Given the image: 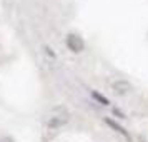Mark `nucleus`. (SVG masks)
<instances>
[{"label":"nucleus","instance_id":"f257e3e1","mask_svg":"<svg viewBox=\"0 0 148 142\" xmlns=\"http://www.w3.org/2000/svg\"><path fill=\"white\" fill-rule=\"evenodd\" d=\"M65 45L68 47V50H72L73 54H78L85 48V42L82 37H78L77 34H68L65 37Z\"/></svg>","mask_w":148,"mask_h":142},{"label":"nucleus","instance_id":"f03ea898","mask_svg":"<svg viewBox=\"0 0 148 142\" xmlns=\"http://www.w3.org/2000/svg\"><path fill=\"white\" fill-rule=\"evenodd\" d=\"M112 89H113L115 94L125 95V94H128V92L132 90V84H130L128 80H123V79H120V80H115L113 84H112Z\"/></svg>","mask_w":148,"mask_h":142},{"label":"nucleus","instance_id":"7ed1b4c3","mask_svg":"<svg viewBox=\"0 0 148 142\" xmlns=\"http://www.w3.org/2000/svg\"><path fill=\"white\" fill-rule=\"evenodd\" d=\"M68 122V117L67 115H53V117H50L47 122V125L48 127H52V129H57V127H62L63 124H67Z\"/></svg>","mask_w":148,"mask_h":142},{"label":"nucleus","instance_id":"20e7f679","mask_svg":"<svg viewBox=\"0 0 148 142\" xmlns=\"http://www.w3.org/2000/svg\"><path fill=\"white\" fill-rule=\"evenodd\" d=\"M105 122H107L108 125L113 129L115 132H118V134H121L123 137H125V139H128V132H127V130H125L123 127H121V125H118V124H116L115 121H112V119H105Z\"/></svg>","mask_w":148,"mask_h":142},{"label":"nucleus","instance_id":"39448f33","mask_svg":"<svg viewBox=\"0 0 148 142\" xmlns=\"http://www.w3.org/2000/svg\"><path fill=\"white\" fill-rule=\"evenodd\" d=\"M92 97H93L98 104H101V105H108V104H110V100H108L105 95H101L98 90H92Z\"/></svg>","mask_w":148,"mask_h":142},{"label":"nucleus","instance_id":"423d86ee","mask_svg":"<svg viewBox=\"0 0 148 142\" xmlns=\"http://www.w3.org/2000/svg\"><path fill=\"white\" fill-rule=\"evenodd\" d=\"M113 114H115V115H118L120 119H125V114H123L121 110H118V109H113Z\"/></svg>","mask_w":148,"mask_h":142}]
</instances>
